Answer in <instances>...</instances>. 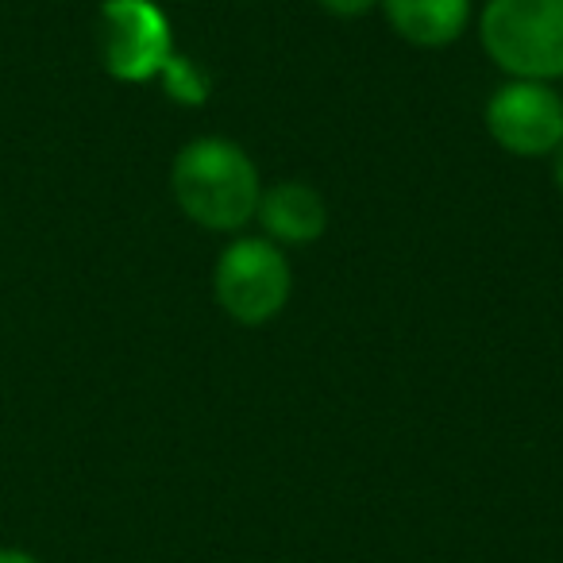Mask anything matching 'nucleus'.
<instances>
[{
  "label": "nucleus",
  "mask_w": 563,
  "mask_h": 563,
  "mask_svg": "<svg viewBox=\"0 0 563 563\" xmlns=\"http://www.w3.org/2000/svg\"><path fill=\"white\" fill-rule=\"evenodd\" d=\"M174 55L170 20L155 0H104L101 63L117 81H151Z\"/></svg>",
  "instance_id": "20e7f679"
},
{
  "label": "nucleus",
  "mask_w": 563,
  "mask_h": 563,
  "mask_svg": "<svg viewBox=\"0 0 563 563\" xmlns=\"http://www.w3.org/2000/svg\"><path fill=\"white\" fill-rule=\"evenodd\" d=\"M212 290H217V306L232 321L255 329L286 309L294 294V274L278 243L243 235L220 251L217 271H212Z\"/></svg>",
  "instance_id": "7ed1b4c3"
},
{
  "label": "nucleus",
  "mask_w": 563,
  "mask_h": 563,
  "mask_svg": "<svg viewBox=\"0 0 563 563\" xmlns=\"http://www.w3.org/2000/svg\"><path fill=\"white\" fill-rule=\"evenodd\" d=\"M486 132L517 158L552 155L563 143V97L548 81H509L486 101Z\"/></svg>",
  "instance_id": "39448f33"
},
{
  "label": "nucleus",
  "mask_w": 563,
  "mask_h": 563,
  "mask_svg": "<svg viewBox=\"0 0 563 563\" xmlns=\"http://www.w3.org/2000/svg\"><path fill=\"white\" fill-rule=\"evenodd\" d=\"M258 224L278 247H309L329 228V205L306 181H278L258 197Z\"/></svg>",
  "instance_id": "423d86ee"
},
{
  "label": "nucleus",
  "mask_w": 563,
  "mask_h": 563,
  "mask_svg": "<svg viewBox=\"0 0 563 563\" xmlns=\"http://www.w3.org/2000/svg\"><path fill=\"white\" fill-rule=\"evenodd\" d=\"M0 563H40L32 552H20V548H0Z\"/></svg>",
  "instance_id": "9d476101"
},
{
  "label": "nucleus",
  "mask_w": 563,
  "mask_h": 563,
  "mask_svg": "<svg viewBox=\"0 0 563 563\" xmlns=\"http://www.w3.org/2000/svg\"><path fill=\"white\" fill-rule=\"evenodd\" d=\"M378 4L394 32L424 51L448 47L471 24V0H378Z\"/></svg>",
  "instance_id": "0eeeda50"
},
{
  "label": "nucleus",
  "mask_w": 563,
  "mask_h": 563,
  "mask_svg": "<svg viewBox=\"0 0 563 563\" xmlns=\"http://www.w3.org/2000/svg\"><path fill=\"white\" fill-rule=\"evenodd\" d=\"M321 4L340 20H360V16H367L371 9H378V0H321Z\"/></svg>",
  "instance_id": "1a4fd4ad"
},
{
  "label": "nucleus",
  "mask_w": 563,
  "mask_h": 563,
  "mask_svg": "<svg viewBox=\"0 0 563 563\" xmlns=\"http://www.w3.org/2000/svg\"><path fill=\"white\" fill-rule=\"evenodd\" d=\"M478 35L514 81L563 78V0H486Z\"/></svg>",
  "instance_id": "f03ea898"
},
{
  "label": "nucleus",
  "mask_w": 563,
  "mask_h": 563,
  "mask_svg": "<svg viewBox=\"0 0 563 563\" xmlns=\"http://www.w3.org/2000/svg\"><path fill=\"white\" fill-rule=\"evenodd\" d=\"M178 209L209 232H235L258 212V170L251 155L232 140L205 135L178 151L170 170Z\"/></svg>",
  "instance_id": "f257e3e1"
},
{
  "label": "nucleus",
  "mask_w": 563,
  "mask_h": 563,
  "mask_svg": "<svg viewBox=\"0 0 563 563\" xmlns=\"http://www.w3.org/2000/svg\"><path fill=\"white\" fill-rule=\"evenodd\" d=\"M158 78L166 81V93L186 104H201L205 97H209V78L181 55H170V63H166V70L158 74Z\"/></svg>",
  "instance_id": "6e6552de"
},
{
  "label": "nucleus",
  "mask_w": 563,
  "mask_h": 563,
  "mask_svg": "<svg viewBox=\"0 0 563 563\" xmlns=\"http://www.w3.org/2000/svg\"><path fill=\"white\" fill-rule=\"evenodd\" d=\"M552 178H555V186H560V194H563V143L552 151Z\"/></svg>",
  "instance_id": "9b49d317"
}]
</instances>
